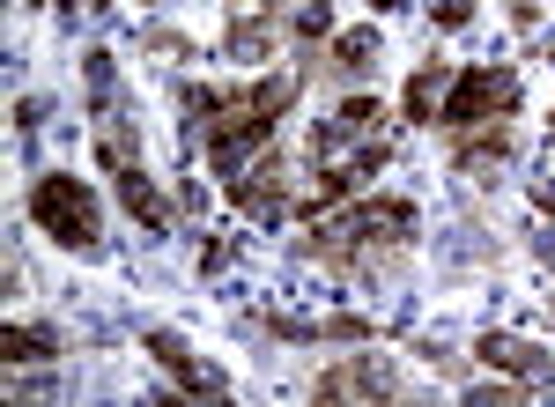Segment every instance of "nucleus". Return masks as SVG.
Wrapping results in <instances>:
<instances>
[{
  "mask_svg": "<svg viewBox=\"0 0 555 407\" xmlns=\"http://www.w3.org/2000/svg\"><path fill=\"white\" fill-rule=\"evenodd\" d=\"M297 104V75H274V81H245V89H185V112H193V141L201 156L237 178L253 156H267L274 141V119Z\"/></svg>",
  "mask_w": 555,
  "mask_h": 407,
  "instance_id": "f257e3e1",
  "label": "nucleus"
},
{
  "mask_svg": "<svg viewBox=\"0 0 555 407\" xmlns=\"http://www.w3.org/2000/svg\"><path fill=\"white\" fill-rule=\"evenodd\" d=\"M415 238H423L415 201H400V193H371V201H348V207H334V215H319L311 238H304L297 252H304V259H319V267H334V275H385Z\"/></svg>",
  "mask_w": 555,
  "mask_h": 407,
  "instance_id": "f03ea898",
  "label": "nucleus"
},
{
  "mask_svg": "<svg viewBox=\"0 0 555 407\" xmlns=\"http://www.w3.org/2000/svg\"><path fill=\"white\" fill-rule=\"evenodd\" d=\"M96 163H104V178L119 186V201L127 215L149 230V238H164L171 230V201H164V186L149 178V163H141V141H133V126L119 112H96Z\"/></svg>",
  "mask_w": 555,
  "mask_h": 407,
  "instance_id": "7ed1b4c3",
  "label": "nucleus"
},
{
  "mask_svg": "<svg viewBox=\"0 0 555 407\" xmlns=\"http://www.w3.org/2000/svg\"><path fill=\"white\" fill-rule=\"evenodd\" d=\"M30 222H38L60 252H104V207L89 193V178H75V170H38V186H30Z\"/></svg>",
  "mask_w": 555,
  "mask_h": 407,
  "instance_id": "20e7f679",
  "label": "nucleus"
},
{
  "mask_svg": "<svg viewBox=\"0 0 555 407\" xmlns=\"http://www.w3.org/2000/svg\"><path fill=\"white\" fill-rule=\"evenodd\" d=\"M518 112V75L504 60H474V67H452V89L437 104V126L444 133H474V126H504Z\"/></svg>",
  "mask_w": 555,
  "mask_h": 407,
  "instance_id": "39448f33",
  "label": "nucleus"
},
{
  "mask_svg": "<svg viewBox=\"0 0 555 407\" xmlns=\"http://www.w3.org/2000/svg\"><path fill=\"white\" fill-rule=\"evenodd\" d=\"M141 356L164 370L185 400H208V407L230 400V378H222L208 356H193V341H185V333H171V326H149V333H141Z\"/></svg>",
  "mask_w": 555,
  "mask_h": 407,
  "instance_id": "423d86ee",
  "label": "nucleus"
},
{
  "mask_svg": "<svg viewBox=\"0 0 555 407\" xmlns=\"http://www.w3.org/2000/svg\"><path fill=\"white\" fill-rule=\"evenodd\" d=\"M385 119H392V112H385L378 97L356 89L334 119L311 126V163H341V149H371V141H385Z\"/></svg>",
  "mask_w": 555,
  "mask_h": 407,
  "instance_id": "0eeeda50",
  "label": "nucleus"
},
{
  "mask_svg": "<svg viewBox=\"0 0 555 407\" xmlns=\"http://www.w3.org/2000/svg\"><path fill=\"white\" fill-rule=\"evenodd\" d=\"M400 393V378H392V364L385 356H341V364H326L319 378H311V400L334 407V400H392Z\"/></svg>",
  "mask_w": 555,
  "mask_h": 407,
  "instance_id": "6e6552de",
  "label": "nucleus"
},
{
  "mask_svg": "<svg viewBox=\"0 0 555 407\" xmlns=\"http://www.w3.org/2000/svg\"><path fill=\"white\" fill-rule=\"evenodd\" d=\"M474 356L496 370V378H518V385H555V348H541V341H526V333H481L474 341Z\"/></svg>",
  "mask_w": 555,
  "mask_h": 407,
  "instance_id": "1a4fd4ad",
  "label": "nucleus"
},
{
  "mask_svg": "<svg viewBox=\"0 0 555 407\" xmlns=\"http://www.w3.org/2000/svg\"><path fill=\"white\" fill-rule=\"evenodd\" d=\"M230 201L245 207L253 222H282V215H289V163H282V156L245 163V170L230 178Z\"/></svg>",
  "mask_w": 555,
  "mask_h": 407,
  "instance_id": "9d476101",
  "label": "nucleus"
},
{
  "mask_svg": "<svg viewBox=\"0 0 555 407\" xmlns=\"http://www.w3.org/2000/svg\"><path fill=\"white\" fill-rule=\"evenodd\" d=\"M444 141H452V170H460V178H496V170L518 156L512 119L504 126H474V133H444Z\"/></svg>",
  "mask_w": 555,
  "mask_h": 407,
  "instance_id": "9b49d317",
  "label": "nucleus"
},
{
  "mask_svg": "<svg viewBox=\"0 0 555 407\" xmlns=\"http://www.w3.org/2000/svg\"><path fill=\"white\" fill-rule=\"evenodd\" d=\"M259 333H274V341H304V348H319V341L363 348V341H371V319H356V311H334V319H282V311H267Z\"/></svg>",
  "mask_w": 555,
  "mask_h": 407,
  "instance_id": "f8f14e48",
  "label": "nucleus"
},
{
  "mask_svg": "<svg viewBox=\"0 0 555 407\" xmlns=\"http://www.w3.org/2000/svg\"><path fill=\"white\" fill-rule=\"evenodd\" d=\"M452 89V60H415V75L400 89V119L408 126H437V104Z\"/></svg>",
  "mask_w": 555,
  "mask_h": 407,
  "instance_id": "ddd939ff",
  "label": "nucleus"
},
{
  "mask_svg": "<svg viewBox=\"0 0 555 407\" xmlns=\"http://www.w3.org/2000/svg\"><path fill=\"white\" fill-rule=\"evenodd\" d=\"M326 75L341 81H363L378 75V23H363V30H341V38H326V60H319Z\"/></svg>",
  "mask_w": 555,
  "mask_h": 407,
  "instance_id": "4468645a",
  "label": "nucleus"
},
{
  "mask_svg": "<svg viewBox=\"0 0 555 407\" xmlns=\"http://www.w3.org/2000/svg\"><path fill=\"white\" fill-rule=\"evenodd\" d=\"M67 356V333L60 326H0V364H60Z\"/></svg>",
  "mask_w": 555,
  "mask_h": 407,
  "instance_id": "2eb2a0df",
  "label": "nucleus"
},
{
  "mask_svg": "<svg viewBox=\"0 0 555 407\" xmlns=\"http://www.w3.org/2000/svg\"><path fill=\"white\" fill-rule=\"evenodd\" d=\"M222 60H237V67L274 60V23H267V15H230V30H222Z\"/></svg>",
  "mask_w": 555,
  "mask_h": 407,
  "instance_id": "dca6fc26",
  "label": "nucleus"
},
{
  "mask_svg": "<svg viewBox=\"0 0 555 407\" xmlns=\"http://www.w3.org/2000/svg\"><path fill=\"white\" fill-rule=\"evenodd\" d=\"M289 30H297L304 44H326L334 38V8H326V0H304L297 15H289Z\"/></svg>",
  "mask_w": 555,
  "mask_h": 407,
  "instance_id": "f3484780",
  "label": "nucleus"
},
{
  "mask_svg": "<svg viewBox=\"0 0 555 407\" xmlns=\"http://www.w3.org/2000/svg\"><path fill=\"white\" fill-rule=\"evenodd\" d=\"M526 393H533V385H518V378H489V385H467L460 400L467 407H512V400H526Z\"/></svg>",
  "mask_w": 555,
  "mask_h": 407,
  "instance_id": "a211bd4d",
  "label": "nucleus"
},
{
  "mask_svg": "<svg viewBox=\"0 0 555 407\" xmlns=\"http://www.w3.org/2000/svg\"><path fill=\"white\" fill-rule=\"evenodd\" d=\"M429 15H437V30H467V23H474V0H429Z\"/></svg>",
  "mask_w": 555,
  "mask_h": 407,
  "instance_id": "6ab92c4d",
  "label": "nucleus"
},
{
  "mask_svg": "<svg viewBox=\"0 0 555 407\" xmlns=\"http://www.w3.org/2000/svg\"><path fill=\"white\" fill-rule=\"evenodd\" d=\"M149 52H171V60H201V44L178 38V30H149Z\"/></svg>",
  "mask_w": 555,
  "mask_h": 407,
  "instance_id": "aec40b11",
  "label": "nucleus"
},
{
  "mask_svg": "<svg viewBox=\"0 0 555 407\" xmlns=\"http://www.w3.org/2000/svg\"><path fill=\"white\" fill-rule=\"evenodd\" d=\"M423 356H429V370H444V378H460V370H467V356H460V348H444V341H423Z\"/></svg>",
  "mask_w": 555,
  "mask_h": 407,
  "instance_id": "412c9836",
  "label": "nucleus"
},
{
  "mask_svg": "<svg viewBox=\"0 0 555 407\" xmlns=\"http://www.w3.org/2000/svg\"><path fill=\"white\" fill-rule=\"evenodd\" d=\"M38 119H44L38 97H15V133H38Z\"/></svg>",
  "mask_w": 555,
  "mask_h": 407,
  "instance_id": "4be33fe9",
  "label": "nucleus"
},
{
  "mask_svg": "<svg viewBox=\"0 0 555 407\" xmlns=\"http://www.w3.org/2000/svg\"><path fill=\"white\" fill-rule=\"evenodd\" d=\"M504 8H512V23H518V30H533V23H541V8H548V0H504Z\"/></svg>",
  "mask_w": 555,
  "mask_h": 407,
  "instance_id": "5701e85b",
  "label": "nucleus"
},
{
  "mask_svg": "<svg viewBox=\"0 0 555 407\" xmlns=\"http://www.w3.org/2000/svg\"><path fill=\"white\" fill-rule=\"evenodd\" d=\"M533 259H541V267H555V222H548V230H533Z\"/></svg>",
  "mask_w": 555,
  "mask_h": 407,
  "instance_id": "b1692460",
  "label": "nucleus"
},
{
  "mask_svg": "<svg viewBox=\"0 0 555 407\" xmlns=\"http://www.w3.org/2000/svg\"><path fill=\"white\" fill-rule=\"evenodd\" d=\"M533 207H541V215H555V178H533Z\"/></svg>",
  "mask_w": 555,
  "mask_h": 407,
  "instance_id": "393cba45",
  "label": "nucleus"
},
{
  "mask_svg": "<svg viewBox=\"0 0 555 407\" xmlns=\"http://www.w3.org/2000/svg\"><path fill=\"white\" fill-rule=\"evenodd\" d=\"M392 8H408V0H371V15H392Z\"/></svg>",
  "mask_w": 555,
  "mask_h": 407,
  "instance_id": "a878e982",
  "label": "nucleus"
},
{
  "mask_svg": "<svg viewBox=\"0 0 555 407\" xmlns=\"http://www.w3.org/2000/svg\"><path fill=\"white\" fill-rule=\"evenodd\" d=\"M548 133H555V119H548Z\"/></svg>",
  "mask_w": 555,
  "mask_h": 407,
  "instance_id": "bb28decb",
  "label": "nucleus"
}]
</instances>
